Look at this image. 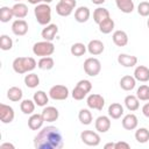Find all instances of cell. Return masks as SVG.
<instances>
[{
	"instance_id": "6da1fadb",
	"label": "cell",
	"mask_w": 149,
	"mask_h": 149,
	"mask_svg": "<svg viewBox=\"0 0 149 149\" xmlns=\"http://www.w3.org/2000/svg\"><path fill=\"white\" fill-rule=\"evenodd\" d=\"M63 144L62 133L55 126L43 127L34 137V147L36 149H61Z\"/></svg>"
},
{
	"instance_id": "7a4b0ae2",
	"label": "cell",
	"mask_w": 149,
	"mask_h": 149,
	"mask_svg": "<svg viewBox=\"0 0 149 149\" xmlns=\"http://www.w3.org/2000/svg\"><path fill=\"white\" fill-rule=\"evenodd\" d=\"M13 70L19 73H27L33 71L36 66H37V62L33 58V57H16L13 61Z\"/></svg>"
},
{
	"instance_id": "3957f363",
	"label": "cell",
	"mask_w": 149,
	"mask_h": 149,
	"mask_svg": "<svg viewBox=\"0 0 149 149\" xmlns=\"http://www.w3.org/2000/svg\"><path fill=\"white\" fill-rule=\"evenodd\" d=\"M34 14L36 17V21L41 26H47L51 21V7L49 3H38L34 8Z\"/></svg>"
},
{
	"instance_id": "277c9868",
	"label": "cell",
	"mask_w": 149,
	"mask_h": 149,
	"mask_svg": "<svg viewBox=\"0 0 149 149\" xmlns=\"http://www.w3.org/2000/svg\"><path fill=\"white\" fill-rule=\"evenodd\" d=\"M33 52L35 56L40 57H45V56H51L55 52V45L50 41H41L36 42L33 45Z\"/></svg>"
},
{
	"instance_id": "5b68a950",
	"label": "cell",
	"mask_w": 149,
	"mask_h": 149,
	"mask_svg": "<svg viewBox=\"0 0 149 149\" xmlns=\"http://www.w3.org/2000/svg\"><path fill=\"white\" fill-rule=\"evenodd\" d=\"M84 71L87 76L90 77H95L100 73L101 71V63L98 58L94 57H90L86 58L84 62Z\"/></svg>"
},
{
	"instance_id": "8992f818",
	"label": "cell",
	"mask_w": 149,
	"mask_h": 149,
	"mask_svg": "<svg viewBox=\"0 0 149 149\" xmlns=\"http://www.w3.org/2000/svg\"><path fill=\"white\" fill-rule=\"evenodd\" d=\"M80 140L83 143L90 147H97L100 144V135L93 130H84L80 133Z\"/></svg>"
},
{
	"instance_id": "52a82bcc",
	"label": "cell",
	"mask_w": 149,
	"mask_h": 149,
	"mask_svg": "<svg viewBox=\"0 0 149 149\" xmlns=\"http://www.w3.org/2000/svg\"><path fill=\"white\" fill-rule=\"evenodd\" d=\"M49 97L54 100H65L69 97V88L64 85H54L49 90Z\"/></svg>"
},
{
	"instance_id": "ba28073f",
	"label": "cell",
	"mask_w": 149,
	"mask_h": 149,
	"mask_svg": "<svg viewBox=\"0 0 149 149\" xmlns=\"http://www.w3.org/2000/svg\"><path fill=\"white\" fill-rule=\"evenodd\" d=\"M86 105L88 108L92 109H97V111H102L104 106H105V99L102 95L97 94V93H92L87 97L86 99Z\"/></svg>"
},
{
	"instance_id": "9c48e42d",
	"label": "cell",
	"mask_w": 149,
	"mask_h": 149,
	"mask_svg": "<svg viewBox=\"0 0 149 149\" xmlns=\"http://www.w3.org/2000/svg\"><path fill=\"white\" fill-rule=\"evenodd\" d=\"M15 118L13 107L6 104H0V120L2 123H10Z\"/></svg>"
},
{
	"instance_id": "30bf717a",
	"label": "cell",
	"mask_w": 149,
	"mask_h": 149,
	"mask_svg": "<svg viewBox=\"0 0 149 149\" xmlns=\"http://www.w3.org/2000/svg\"><path fill=\"white\" fill-rule=\"evenodd\" d=\"M12 31L16 36H23L28 33V23L23 19H17L12 23Z\"/></svg>"
},
{
	"instance_id": "8fae6325",
	"label": "cell",
	"mask_w": 149,
	"mask_h": 149,
	"mask_svg": "<svg viewBox=\"0 0 149 149\" xmlns=\"http://www.w3.org/2000/svg\"><path fill=\"white\" fill-rule=\"evenodd\" d=\"M57 33H58V27H57V24H55V23H49V24H47V26L42 29L41 36H42L43 40L52 42V41L55 40Z\"/></svg>"
},
{
	"instance_id": "7c38bea8",
	"label": "cell",
	"mask_w": 149,
	"mask_h": 149,
	"mask_svg": "<svg viewBox=\"0 0 149 149\" xmlns=\"http://www.w3.org/2000/svg\"><path fill=\"white\" fill-rule=\"evenodd\" d=\"M111 118L106 116V115H100L95 119L94 126H95V130L99 133H106L111 128Z\"/></svg>"
},
{
	"instance_id": "4fadbf2b",
	"label": "cell",
	"mask_w": 149,
	"mask_h": 149,
	"mask_svg": "<svg viewBox=\"0 0 149 149\" xmlns=\"http://www.w3.org/2000/svg\"><path fill=\"white\" fill-rule=\"evenodd\" d=\"M41 114H42L44 121H47V122H54L59 116L58 109L56 107H54V106H45Z\"/></svg>"
},
{
	"instance_id": "5bb4252c",
	"label": "cell",
	"mask_w": 149,
	"mask_h": 149,
	"mask_svg": "<svg viewBox=\"0 0 149 149\" xmlns=\"http://www.w3.org/2000/svg\"><path fill=\"white\" fill-rule=\"evenodd\" d=\"M118 63L123 68H133L137 64V57L128 54H120L118 56Z\"/></svg>"
},
{
	"instance_id": "9a60e30c",
	"label": "cell",
	"mask_w": 149,
	"mask_h": 149,
	"mask_svg": "<svg viewBox=\"0 0 149 149\" xmlns=\"http://www.w3.org/2000/svg\"><path fill=\"white\" fill-rule=\"evenodd\" d=\"M43 123H44V119H43L42 114L33 113L28 119V127L31 130H40L42 128Z\"/></svg>"
},
{
	"instance_id": "2e32d148",
	"label": "cell",
	"mask_w": 149,
	"mask_h": 149,
	"mask_svg": "<svg viewBox=\"0 0 149 149\" xmlns=\"http://www.w3.org/2000/svg\"><path fill=\"white\" fill-rule=\"evenodd\" d=\"M137 125H139L137 116L133 113H129V114L125 115L123 119H122V127L126 130H134V129H136Z\"/></svg>"
},
{
	"instance_id": "e0dca14e",
	"label": "cell",
	"mask_w": 149,
	"mask_h": 149,
	"mask_svg": "<svg viewBox=\"0 0 149 149\" xmlns=\"http://www.w3.org/2000/svg\"><path fill=\"white\" fill-rule=\"evenodd\" d=\"M112 40L116 47H125L128 44V35L123 30H115L112 35Z\"/></svg>"
},
{
	"instance_id": "ac0fdd59",
	"label": "cell",
	"mask_w": 149,
	"mask_h": 149,
	"mask_svg": "<svg viewBox=\"0 0 149 149\" xmlns=\"http://www.w3.org/2000/svg\"><path fill=\"white\" fill-rule=\"evenodd\" d=\"M91 16V12L87 7L85 6H80L74 10V20L79 23H84L86 22Z\"/></svg>"
},
{
	"instance_id": "d6986e66",
	"label": "cell",
	"mask_w": 149,
	"mask_h": 149,
	"mask_svg": "<svg viewBox=\"0 0 149 149\" xmlns=\"http://www.w3.org/2000/svg\"><path fill=\"white\" fill-rule=\"evenodd\" d=\"M105 47H104V43L99 40H92L88 42L87 44V51L93 55V56H98V55H101L102 51H104Z\"/></svg>"
},
{
	"instance_id": "ffe728a7",
	"label": "cell",
	"mask_w": 149,
	"mask_h": 149,
	"mask_svg": "<svg viewBox=\"0 0 149 149\" xmlns=\"http://www.w3.org/2000/svg\"><path fill=\"white\" fill-rule=\"evenodd\" d=\"M134 78L142 83L148 81L149 80V69L144 65H137L134 70Z\"/></svg>"
},
{
	"instance_id": "44dd1931",
	"label": "cell",
	"mask_w": 149,
	"mask_h": 149,
	"mask_svg": "<svg viewBox=\"0 0 149 149\" xmlns=\"http://www.w3.org/2000/svg\"><path fill=\"white\" fill-rule=\"evenodd\" d=\"M123 115V107L119 102H113L108 106V116L112 119H120Z\"/></svg>"
},
{
	"instance_id": "7402d4cb",
	"label": "cell",
	"mask_w": 149,
	"mask_h": 149,
	"mask_svg": "<svg viewBox=\"0 0 149 149\" xmlns=\"http://www.w3.org/2000/svg\"><path fill=\"white\" fill-rule=\"evenodd\" d=\"M12 9H13L14 17H16V19H24L28 15V7H27V5H24L22 2H16L12 7Z\"/></svg>"
},
{
	"instance_id": "603a6c76",
	"label": "cell",
	"mask_w": 149,
	"mask_h": 149,
	"mask_svg": "<svg viewBox=\"0 0 149 149\" xmlns=\"http://www.w3.org/2000/svg\"><path fill=\"white\" fill-rule=\"evenodd\" d=\"M136 85V79L134 78V76H123L120 79V87L125 91H132Z\"/></svg>"
},
{
	"instance_id": "cb8c5ba5",
	"label": "cell",
	"mask_w": 149,
	"mask_h": 149,
	"mask_svg": "<svg viewBox=\"0 0 149 149\" xmlns=\"http://www.w3.org/2000/svg\"><path fill=\"white\" fill-rule=\"evenodd\" d=\"M115 5L125 14H129L134 10V1L133 0H115Z\"/></svg>"
},
{
	"instance_id": "d4e9b609",
	"label": "cell",
	"mask_w": 149,
	"mask_h": 149,
	"mask_svg": "<svg viewBox=\"0 0 149 149\" xmlns=\"http://www.w3.org/2000/svg\"><path fill=\"white\" fill-rule=\"evenodd\" d=\"M125 106L128 111L130 112H134V111H137L139 107H140V102H139V98L136 95H133V94H129L125 98Z\"/></svg>"
},
{
	"instance_id": "484cf974",
	"label": "cell",
	"mask_w": 149,
	"mask_h": 149,
	"mask_svg": "<svg viewBox=\"0 0 149 149\" xmlns=\"http://www.w3.org/2000/svg\"><path fill=\"white\" fill-rule=\"evenodd\" d=\"M109 17V10L107 8H104V7H98L94 9L93 12V20L97 24H99L101 21H104L105 19Z\"/></svg>"
},
{
	"instance_id": "4316f807",
	"label": "cell",
	"mask_w": 149,
	"mask_h": 149,
	"mask_svg": "<svg viewBox=\"0 0 149 149\" xmlns=\"http://www.w3.org/2000/svg\"><path fill=\"white\" fill-rule=\"evenodd\" d=\"M22 95H23V92H22V90H21L20 87H17V86H12V87H9L8 91H7V98H8L10 101H14V102L20 101V100L22 99Z\"/></svg>"
},
{
	"instance_id": "83f0119b",
	"label": "cell",
	"mask_w": 149,
	"mask_h": 149,
	"mask_svg": "<svg viewBox=\"0 0 149 149\" xmlns=\"http://www.w3.org/2000/svg\"><path fill=\"white\" fill-rule=\"evenodd\" d=\"M33 100L35 101V104L40 107H44L47 106V104L49 102V95L44 92V91H37L34 93Z\"/></svg>"
},
{
	"instance_id": "f1b7e54d",
	"label": "cell",
	"mask_w": 149,
	"mask_h": 149,
	"mask_svg": "<svg viewBox=\"0 0 149 149\" xmlns=\"http://www.w3.org/2000/svg\"><path fill=\"white\" fill-rule=\"evenodd\" d=\"M98 26H99L100 33H102V34H109V33H112V30L114 29L115 23H114L113 19H111V16H109V17L105 19L104 21H101Z\"/></svg>"
},
{
	"instance_id": "f546056e",
	"label": "cell",
	"mask_w": 149,
	"mask_h": 149,
	"mask_svg": "<svg viewBox=\"0 0 149 149\" xmlns=\"http://www.w3.org/2000/svg\"><path fill=\"white\" fill-rule=\"evenodd\" d=\"M55 65V61L52 57L50 56H45V57H41V59L37 62V68L41 69V70H44V71H48V70H51Z\"/></svg>"
},
{
	"instance_id": "4dcf8cb0",
	"label": "cell",
	"mask_w": 149,
	"mask_h": 149,
	"mask_svg": "<svg viewBox=\"0 0 149 149\" xmlns=\"http://www.w3.org/2000/svg\"><path fill=\"white\" fill-rule=\"evenodd\" d=\"M35 101L34 100H30V99H24L21 101L20 104V109L23 114L28 115V114H33L34 111H35Z\"/></svg>"
},
{
	"instance_id": "1f68e13d",
	"label": "cell",
	"mask_w": 149,
	"mask_h": 149,
	"mask_svg": "<svg viewBox=\"0 0 149 149\" xmlns=\"http://www.w3.org/2000/svg\"><path fill=\"white\" fill-rule=\"evenodd\" d=\"M78 119L80 121V123L87 126V125H91L92 123V120H93V116H92V113L90 112V109L87 108H81L78 113Z\"/></svg>"
},
{
	"instance_id": "d6a6232c",
	"label": "cell",
	"mask_w": 149,
	"mask_h": 149,
	"mask_svg": "<svg viewBox=\"0 0 149 149\" xmlns=\"http://www.w3.org/2000/svg\"><path fill=\"white\" fill-rule=\"evenodd\" d=\"M24 84H26V86L29 87V88H35V87H37V86L40 85V78H38V76H37L36 73H34V72L28 73V74H26V77H24Z\"/></svg>"
},
{
	"instance_id": "836d02e7",
	"label": "cell",
	"mask_w": 149,
	"mask_h": 149,
	"mask_svg": "<svg viewBox=\"0 0 149 149\" xmlns=\"http://www.w3.org/2000/svg\"><path fill=\"white\" fill-rule=\"evenodd\" d=\"M87 50V47L84 44V43H80V42H77V43H73L70 48V52L76 56V57H80L83 56Z\"/></svg>"
},
{
	"instance_id": "e575fe53",
	"label": "cell",
	"mask_w": 149,
	"mask_h": 149,
	"mask_svg": "<svg viewBox=\"0 0 149 149\" xmlns=\"http://www.w3.org/2000/svg\"><path fill=\"white\" fill-rule=\"evenodd\" d=\"M13 17H14V14H13L12 7L3 6V7L0 8V21H1V22H3V23L9 22Z\"/></svg>"
},
{
	"instance_id": "d590c367",
	"label": "cell",
	"mask_w": 149,
	"mask_h": 149,
	"mask_svg": "<svg viewBox=\"0 0 149 149\" xmlns=\"http://www.w3.org/2000/svg\"><path fill=\"white\" fill-rule=\"evenodd\" d=\"M72 10H73L72 7L65 5V3L62 2V1H59V2L56 5V13H57L59 16H64V17H65V16H69V15H71Z\"/></svg>"
},
{
	"instance_id": "8d00e7d4",
	"label": "cell",
	"mask_w": 149,
	"mask_h": 149,
	"mask_svg": "<svg viewBox=\"0 0 149 149\" xmlns=\"http://www.w3.org/2000/svg\"><path fill=\"white\" fill-rule=\"evenodd\" d=\"M135 140L139 143H147L149 141V130L144 127L139 128L135 132Z\"/></svg>"
},
{
	"instance_id": "74e56055",
	"label": "cell",
	"mask_w": 149,
	"mask_h": 149,
	"mask_svg": "<svg viewBox=\"0 0 149 149\" xmlns=\"http://www.w3.org/2000/svg\"><path fill=\"white\" fill-rule=\"evenodd\" d=\"M13 47V40L8 36V35H1L0 36V49L3 51L10 50Z\"/></svg>"
},
{
	"instance_id": "f35d334b",
	"label": "cell",
	"mask_w": 149,
	"mask_h": 149,
	"mask_svg": "<svg viewBox=\"0 0 149 149\" xmlns=\"http://www.w3.org/2000/svg\"><path fill=\"white\" fill-rule=\"evenodd\" d=\"M136 97L139 98V100L146 101L149 99V86L148 85H141L137 90H136Z\"/></svg>"
},
{
	"instance_id": "ab89813d",
	"label": "cell",
	"mask_w": 149,
	"mask_h": 149,
	"mask_svg": "<svg viewBox=\"0 0 149 149\" xmlns=\"http://www.w3.org/2000/svg\"><path fill=\"white\" fill-rule=\"evenodd\" d=\"M86 92L83 90V88H80L79 86H77L76 85V87L72 90V93H71V95H72V98L74 99V100H83L85 97H86Z\"/></svg>"
},
{
	"instance_id": "60d3db41",
	"label": "cell",
	"mask_w": 149,
	"mask_h": 149,
	"mask_svg": "<svg viewBox=\"0 0 149 149\" xmlns=\"http://www.w3.org/2000/svg\"><path fill=\"white\" fill-rule=\"evenodd\" d=\"M137 13L141 16H149V2L148 1H141L137 6Z\"/></svg>"
},
{
	"instance_id": "b9f144b4",
	"label": "cell",
	"mask_w": 149,
	"mask_h": 149,
	"mask_svg": "<svg viewBox=\"0 0 149 149\" xmlns=\"http://www.w3.org/2000/svg\"><path fill=\"white\" fill-rule=\"evenodd\" d=\"M77 86H79L80 88H83L86 93H90L91 90H92V83H91L90 80H87V79H81V80H79V81L77 83Z\"/></svg>"
},
{
	"instance_id": "7bdbcfd3",
	"label": "cell",
	"mask_w": 149,
	"mask_h": 149,
	"mask_svg": "<svg viewBox=\"0 0 149 149\" xmlns=\"http://www.w3.org/2000/svg\"><path fill=\"white\" fill-rule=\"evenodd\" d=\"M129 148H130V144L125 142V141L115 142V147H114V149H129Z\"/></svg>"
},
{
	"instance_id": "ee69618b",
	"label": "cell",
	"mask_w": 149,
	"mask_h": 149,
	"mask_svg": "<svg viewBox=\"0 0 149 149\" xmlns=\"http://www.w3.org/2000/svg\"><path fill=\"white\" fill-rule=\"evenodd\" d=\"M59 1H62V2H64L65 5L72 7L73 9H74V7H76V5H77V1H76V0H59Z\"/></svg>"
},
{
	"instance_id": "f6af8a7d",
	"label": "cell",
	"mask_w": 149,
	"mask_h": 149,
	"mask_svg": "<svg viewBox=\"0 0 149 149\" xmlns=\"http://www.w3.org/2000/svg\"><path fill=\"white\" fill-rule=\"evenodd\" d=\"M142 113H143V115H144L146 118H149V102H147V104L143 105V107H142Z\"/></svg>"
},
{
	"instance_id": "bcb514c9",
	"label": "cell",
	"mask_w": 149,
	"mask_h": 149,
	"mask_svg": "<svg viewBox=\"0 0 149 149\" xmlns=\"http://www.w3.org/2000/svg\"><path fill=\"white\" fill-rule=\"evenodd\" d=\"M0 148H1V149H5V148H10V149H15L14 144H12V143H8V142H5V143L0 144Z\"/></svg>"
},
{
	"instance_id": "7dc6e473",
	"label": "cell",
	"mask_w": 149,
	"mask_h": 149,
	"mask_svg": "<svg viewBox=\"0 0 149 149\" xmlns=\"http://www.w3.org/2000/svg\"><path fill=\"white\" fill-rule=\"evenodd\" d=\"M114 147H115V143H113V142L106 143V144L104 146V148H105V149H108V148H112V149H114Z\"/></svg>"
},
{
	"instance_id": "c3c4849f",
	"label": "cell",
	"mask_w": 149,
	"mask_h": 149,
	"mask_svg": "<svg viewBox=\"0 0 149 149\" xmlns=\"http://www.w3.org/2000/svg\"><path fill=\"white\" fill-rule=\"evenodd\" d=\"M28 2L31 3V5H35V6H36V5H38V3H42L43 1H42V0H28Z\"/></svg>"
},
{
	"instance_id": "681fc988",
	"label": "cell",
	"mask_w": 149,
	"mask_h": 149,
	"mask_svg": "<svg viewBox=\"0 0 149 149\" xmlns=\"http://www.w3.org/2000/svg\"><path fill=\"white\" fill-rule=\"evenodd\" d=\"M92 1V3H94V5H102L106 0H91Z\"/></svg>"
},
{
	"instance_id": "f907efd6",
	"label": "cell",
	"mask_w": 149,
	"mask_h": 149,
	"mask_svg": "<svg viewBox=\"0 0 149 149\" xmlns=\"http://www.w3.org/2000/svg\"><path fill=\"white\" fill-rule=\"evenodd\" d=\"M44 3H50V2H52V0H42Z\"/></svg>"
},
{
	"instance_id": "816d5d0a",
	"label": "cell",
	"mask_w": 149,
	"mask_h": 149,
	"mask_svg": "<svg viewBox=\"0 0 149 149\" xmlns=\"http://www.w3.org/2000/svg\"><path fill=\"white\" fill-rule=\"evenodd\" d=\"M147 27H148V29H149V19H148V21H147Z\"/></svg>"
},
{
	"instance_id": "f5cc1de1",
	"label": "cell",
	"mask_w": 149,
	"mask_h": 149,
	"mask_svg": "<svg viewBox=\"0 0 149 149\" xmlns=\"http://www.w3.org/2000/svg\"><path fill=\"white\" fill-rule=\"evenodd\" d=\"M14 1H16V2H20V1H21V0H14Z\"/></svg>"
},
{
	"instance_id": "db71d44e",
	"label": "cell",
	"mask_w": 149,
	"mask_h": 149,
	"mask_svg": "<svg viewBox=\"0 0 149 149\" xmlns=\"http://www.w3.org/2000/svg\"><path fill=\"white\" fill-rule=\"evenodd\" d=\"M148 100H149V99H148Z\"/></svg>"
}]
</instances>
